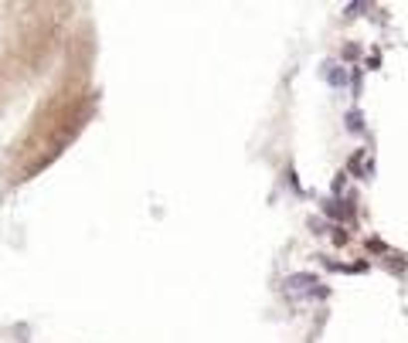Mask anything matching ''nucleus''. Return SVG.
Returning <instances> with one entry per match:
<instances>
[{"label": "nucleus", "instance_id": "f257e3e1", "mask_svg": "<svg viewBox=\"0 0 408 343\" xmlns=\"http://www.w3.org/2000/svg\"><path fill=\"white\" fill-rule=\"evenodd\" d=\"M313 286H316V275H310V272L286 279V289H289L292 296H296V292H313V296H323V292H327V289H313Z\"/></svg>", "mask_w": 408, "mask_h": 343}, {"label": "nucleus", "instance_id": "f03ea898", "mask_svg": "<svg viewBox=\"0 0 408 343\" xmlns=\"http://www.w3.org/2000/svg\"><path fill=\"white\" fill-rule=\"evenodd\" d=\"M327 78H330L333 85H344V82H347V75H344V68H337V65H330V68H327Z\"/></svg>", "mask_w": 408, "mask_h": 343}, {"label": "nucleus", "instance_id": "7ed1b4c3", "mask_svg": "<svg viewBox=\"0 0 408 343\" xmlns=\"http://www.w3.org/2000/svg\"><path fill=\"white\" fill-rule=\"evenodd\" d=\"M347 126H350V129H361V115L350 113V115H347Z\"/></svg>", "mask_w": 408, "mask_h": 343}]
</instances>
